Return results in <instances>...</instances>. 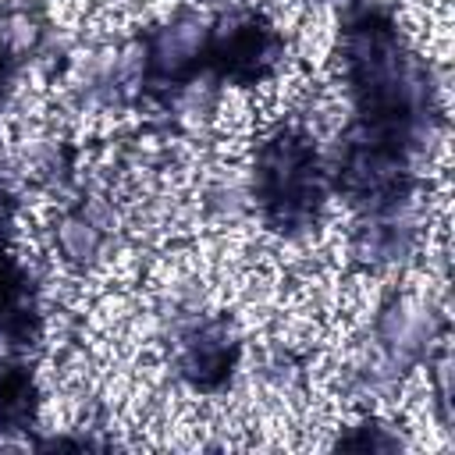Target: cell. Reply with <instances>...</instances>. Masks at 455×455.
I'll return each instance as SVG.
<instances>
[{
  "label": "cell",
  "mask_w": 455,
  "mask_h": 455,
  "mask_svg": "<svg viewBox=\"0 0 455 455\" xmlns=\"http://www.w3.org/2000/svg\"><path fill=\"white\" fill-rule=\"evenodd\" d=\"M43 331L39 284L32 270L0 245V345L28 348Z\"/></svg>",
  "instance_id": "cell-6"
},
{
  "label": "cell",
  "mask_w": 455,
  "mask_h": 455,
  "mask_svg": "<svg viewBox=\"0 0 455 455\" xmlns=\"http://www.w3.org/2000/svg\"><path fill=\"white\" fill-rule=\"evenodd\" d=\"M288 43L277 21L259 7H224L206 21V75L235 85L256 89L277 75Z\"/></svg>",
  "instance_id": "cell-3"
},
{
  "label": "cell",
  "mask_w": 455,
  "mask_h": 455,
  "mask_svg": "<svg viewBox=\"0 0 455 455\" xmlns=\"http://www.w3.org/2000/svg\"><path fill=\"white\" fill-rule=\"evenodd\" d=\"M316 4H331V0H316Z\"/></svg>",
  "instance_id": "cell-11"
},
{
  "label": "cell",
  "mask_w": 455,
  "mask_h": 455,
  "mask_svg": "<svg viewBox=\"0 0 455 455\" xmlns=\"http://www.w3.org/2000/svg\"><path fill=\"white\" fill-rule=\"evenodd\" d=\"M331 199V167L313 132L277 124L252 153V203L267 231L281 238L309 235Z\"/></svg>",
  "instance_id": "cell-2"
},
{
  "label": "cell",
  "mask_w": 455,
  "mask_h": 455,
  "mask_svg": "<svg viewBox=\"0 0 455 455\" xmlns=\"http://www.w3.org/2000/svg\"><path fill=\"white\" fill-rule=\"evenodd\" d=\"M43 391L28 359H0V434H28L39 419Z\"/></svg>",
  "instance_id": "cell-7"
},
{
  "label": "cell",
  "mask_w": 455,
  "mask_h": 455,
  "mask_svg": "<svg viewBox=\"0 0 455 455\" xmlns=\"http://www.w3.org/2000/svg\"><path fill=\"white\" fill-rule=\"evenodd\" d=\"M338 60L352 96L348 132L423 156L441 100L427 60L380 0H345L338 21Z\"/></svg>",
  "instance_id": "cell-1"
},
{
  "label": "cell",
  "mask_w": 455,
  "mask_h": 455,
  "mask_svg": "<svg viewBox=\"0 0 455 455\" xmlns=\"http://www.w3.org/2000/svg\"><path fill=\"white\" fill-rule=\"evenodd\" d=\"M14 78H18V57H14V46L0 25V110L7 107L11 100V89H14Z\"/></svg>",
  "instance_id": "cell-9"
},
{
  "label": "cell",
  "mask_w": 455,
  "mask_h": 455,
  "mask_svg": "<svg viewBox=\"0 0 455 455\" xmlns=\"http://www.w3.org/2000/svg\"><path fill=\"white\" fill-rule=\"evenodd\" d=\"M238 359H242V341L235 327L220 316H203L178 331L174 366L178 377L199 395H220L235 380Z\"/></svg>",
  "instance_id": "cell-5"
},
{
  "label": "cell",
  "mask_w": 455,
  "mask_h": 455,
  "mask_svg": "<svg viewBox=\"0 0 455 455\" xmlns=\"http://www.w3.org/2000/svg\"><path fill=\"white\" fill-rule=\"evenodd\" d=\"M338 448H355V451H398L402 448V437L380 423V419H359L355 427H348L341 437H338Z\"/></svg>",
  "instance_id": "cell-8"
},
{
  "label": "cell",
  "mask_w": 455,
  "mask_h": 455,
  "mask_svg": "<svg viewBox=\"0 0 455 455\" xmlns=\"http://www.w3.org/2000/svg\"><path fill=\"white\" fill-rule=\"evenodd\" d=\"M11 224H14V196H11V188H7L4 178H0V245H4L7 235H11Z\"/></svg>",
  "instance_id": "cell-10"
},
{
  "label": "cell",
  "mask_w": 455,
  "mask_h": 455,
  "mask_svg": "<svg viewBox=\"0 0 455 455\" xmlns=\"http://www.w3.org/2000/svg\"><path fill=\"white\" fill-rule=\"evenodd\" d=\"M206 21L196 11H178L142 36L139 82L146 96L171 100L206 75Z\"/></svg>",
  "instance_id": "cell-4"
}]
</instances>
